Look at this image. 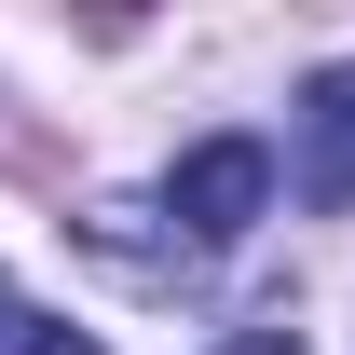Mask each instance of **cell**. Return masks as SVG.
Segmentation results:
<instances>
[{"label": "cell", "mask_w": 355, "mask_h": 355, "mask_svg": "<svg viewBox=\"0 0 355 355\" xmlns=\"http://www.w3.org/2000/svg\"><path fill=\"white\" fill-rule=\"evenodd\" d=\"M164 219L191 232V246H246V232L273 219V137H191L164 164Z\"/></svg>", "instance_id": "6da1fadb"}, {"label": "cell", "mask_w": 355, "mask_h": 355, "mask_svg": "<svg viewBox=\"0 0 355 355\" xmlns=\"http://www.w3.org/2000/svg\"><path fill=\"white\" fill-rule=\"evenodd\" d=\"M287 178H301L314 219H355V55L301 83V150H287Z\"/></svg>", "instance_id": "7a4b0ae2"}, {"label": "cell", "mask_w": 355, "mask_h": 355, "mask_svg": "<svg viewBox=\"0 0 355 355\" xmlns=\"http://www.w3.org/2000/svg\"><path fill=\"white\" fill-rule=\"evenodd\" d=\"M0 355H110V342H83L69 314H42L28 287H0Z\"/></svg>", "instance_id": "3957f363"}, {"label": "cell", "mask_w": 355, "mask_h": 355, "mask_svg": "<svg viewBox=\"0 0 355 355\" xmlns=\"http://www.w3.org/2000/svg\"><path fill=\"white\" fill-rule=\"evenodd\" d=\"M219 355H301V328H232Z\"/></svg>", "instance_id": "277c9868"}]
</instances>
